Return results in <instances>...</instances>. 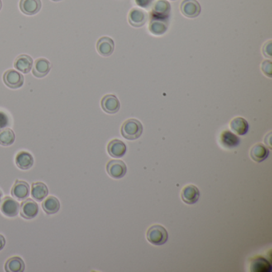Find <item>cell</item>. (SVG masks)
Segmentation results:
<instances>
[{
	"instance_id": "6da1fadb",
	"label": "cell",
	"mask_w": 272,
	"mask_h": 272,
	"mask_svg": "<svg viewBox=\"0 0 272 272\" xmlns=\"http://www.w3.org/2000/svg\"><path fill=\"white\" fill-rule=\"evenodd\" d=\"M143 133V125L137 119H128L122 124L121 134L124 138L134 140L138 139Z\"/></svg>"
},
{
	"instance_id": "7a4b0ae2",
	"label": "cell",
	"mask_w": 272,
	"mask_h": 272,
	"mask_svg": "<svg viewBox=\"0 0 272 272\" xmlns=\"http://www.w3.org/2000/svg\"><path fill=\"white\" fill-rule=\"evenodd\" d=\"M146 238L150 244L160 246L167 242L169 234L165 227L160 225H155L148 229Z\"/></svg>"
},
{
	"instance_id": "3957f363",
	"label": "cell",
	"mask_w": 272,
	"mask_h": 272,
	"mask_svg": "<svg viewBox=\"0 0 272 272\" xmlns=\"http://www.w3.org/2000/svg\"><path fill=\"white\" fill-rule=\"evenodd\" d=\"M171 12V5L166 0L156 1L151 11V19L158 20H169Z\"/></svg>"
},
{
	"instance_id": "277c9868",
	"label": "cell",
	"mask_w": 272,
	"mask_h": 272,
	"mask_svg": "<svg viewBox=\"0 0 272 272\" xmlns=\"http://www.w3.org/2000/svg\"><path fill=\"white\" fill-rule=\"evenodd\" d=\"M20 204L15 199L6 197L0 203V211L7 217H15L20 212Z\"/></svg>"
},
{
	"instance_id": "5b68a950",
	"label": "cell",
	"mask_w": 272,
	"mask_h": 272,
	"mask_svg": "<svg viewBox=\"0 0 272 272\" xmlns=\"http://www.w3.org/2000/svg\"><path fill=\"white\" fill-rule=\"evenodd\" d=\"M2 80L4 84L9 88L19 89L23 87L24 82V77L21 73L15 69H8L5 72L2 76Z\"/></svg>"
},
{
	"instance_id": "8992f818",
	"label": "cell",
	"mask_w": 272,
	"mask_h": 272,
	"mask_svg": "<svg viewBox=\"0 0 272 272\" xmlns=\"http://www.w3.org/2000/svg\"><path fill=\"white\" fill-rule=\"evenodd\" d=\"M106 171L113 179H121L126 174L127 167L121 160H111L106 164Z\"/></svg>"
},
{
	"instance_id": "52a82bcc",
	"label": "cell",
	"mask_w": 272,
	"mask_h": 272,
	"mask_svg": "<svg viewBox=\"0 0 272 272\" xmlns=\"http://www.w3.org/2000/svg\"><path fill=\"white\" fill-rule=\"evenodd\" d=\"M180 9L182 15L189 19L198 17L201 11V4L197 0H183Z\"/></svg>"
},
{
	"instance_id": "ba28073f",
	"label": "cell",
	"mask_w": 272,
	"mask_h": 272,
	"mask_svg": "<svg viewBox=\"0 0 272 272\" xmlns=\"http://www.w3.org/2000/svg\"><path fill=\"white\" fill-rule=\"evenodd\" d=\"M149 15L146 11L140 8H133L129 13V23L134 27H141L147 23Z\"/></svg>"
},
{
	"instance_id": "9c48e42d",
	"label": "cell",
	"mask_w": 272,
	"mask_h": 272,
	"mask_svg": "<svg viewBox=\"0 0 272 272\" xmlns=\"http://www.w3.org/2000/svg\"><path fill=\"white\" fill-rule=\"evenodd\" d=\"M20 215L23 218L31 220L38 216L39 205L32 199H26L20 204Z\"/></svg>"
},
{
	"instance_id": "30bf717a",
	"label": "cell",
	"mask_w": 272,
	"mask_h": 272,
	"mask_svg": "<svg viewBox=\"0 0 272 272\" xmlns=\"http://www.w3.org/2000/svg\"><path fill=\"white\" fill-rule=\"evenodd\" d=\"M102 110L109 114H114L118 112L121 107L118 98L113 94H107L102 97L101 101Z\"/></svg>"
},
{
	"instance_id": "8fae6325",
	"label": "cell",
	"mask_w": 272,
	"mask_h": 272,
	"mask_svg": "<svg viewBox=\"0 0 272 272\" xmlns=\"http://www.w3.org/2000/svg\"><path fill=\"white\" fill-rule=\"evenodd\" d=\"M11 192L14 198L17 199L18 201H23L28 198L30 195V185L26 181L17 180L11 188Z\"/></svg>"
},
{
	"instance_id": "7c38bea8",
	"label": "cell",
	"mask_w": 272,
	"mask_h": 272,
	"mask_svg": "<svg viewBox=\"0 0 272 272\" xmlns=\"http://www.w3.org/2000/svg\"><path fill=\"white\" fill-rule=\"evenodd\" d=\"M51 69V64L47 59H38L35 60L32 67L33 75L38 78H43L47 75Z\"/></svg>"
},
{
	"instance_id": "4fadbf2b",
	"label": "cell",
	"mask_w": 272,
	"mask_h": 272,
	"mask_svg": "<svg viewBox=\"0 0 272 272\" xmlns=\"http://www.w3.org/2000/svg\"><path fill=\"white\" fill-rule=\"evenodd\" d=\"M96 48L100 55L103 57L111 56L114 50V42L111 38L104 36L98 39Z\"/></svg>"
},
{
	"instance_id": "5bb4252c",
	"label": "cell",
	"mask_w": 272,
	"mask_h": 272,
	"mask_svg": "<svg viewBox=\"0 0 272 272\" xmlns=\"http://www.w3.org/2000/svg\"><path fill=\"white\" fill-rule=\"evenodd\" d=\"M20 8L24 15H36L41 10V0H20Z\"/></svg>"
},
{
	"instance_id": "9a60e30c",
	"label": "cell",
	"mask_w": 272,
	"mask_h": 272,
	"mask_svg": "<svg viewBox=\"0 0 272 272\" xmlns=\"http://www.w3.org/2000/svg\"><path fill=\"white\" fill-rule=\"evenodd\" d=\"M200 198V191L193 184L186 185L181 191V200L187 204H194Z\"/></svg>"
},
{
	"instance_id": "2e32d148",
	"label": "cell",
	"mask_w": 272,
	"mask_h": 272,
	"mask_svg": "<svg viewBox=\"0 0 272 272\" xmlns=\"http://www.w3.org/2000/svg\"><path fill=\"white\" fill-rule=\"evenodd\" d=\"M107 151L112 158H121L126 154L127 147L123 141L118 139H113L109 143Z\"/></svg>"
},
{
	"instance_id": "e0dca14e",
	"label": "cell",
	"mask_w": 272,
	"mask_h": 272,
	"mask_svg": "<svg viewBox=\"0 0 272 272\" xmlns=\"http://www.w3.org/2000/svg\"><path fill=\"white\" fill-rule=\"evenodd\" d=\"M14 67L23 74H28L33 67V59L27 54H21L15 59Z\"/></svg>"
},
{
	"instance_id": "ac0fdd59",
	"label": "cell",
	"mask_w": 272,
	"mask_h": 272,
	"mask_svg": "<svg viewBox=\"0 0 272 272\" xmlns=\"http://www.w3.org/2000/svg\"><path fill=\"white\" fill-rule=\"evenodd\" d=\"M15 164L19 169L28 170L34 164V158L28 152H20L15 157Z\"/></svg>"
},
{
	"instance_id": "d6986e66",
	"label": "cell",
	"mask_w": 272,
	"mask_h": 272,
	"mask_svg": "<svg viewBox=\"0 0 272 272\" xmlns=\"http://www.w3.org/2000/svg\"><path fill=\"white\" fill-rule=\"evenodd\" d=\"M269 156V149L261 143L255 144L250 151V157L253 160L260 163L265 160Z\"/></svg>"
},
{
	"instance_id": "ffe728a7",
	"label": "cell",
	"mask_w": 272,
	"mask_h": 272,
	"mask_svg": "<svg viewBox=\"0 0 272 272\" xmlns=\"http://www.w3.org/2000/svg\"><path fill=\"white\" fill-rule=\"evenodd\" d=\"M221 143L224 147L233 149L240 145V139L231 131L225 130L221 135Z\"/></svg>"
},
{
	"instance_id": "44dd1931",
	"label": "cell",
	"mask_w": 272,
	"mask_h": 272,
	"mask_svg": "<svg viewBox=\"0 0 272 272\" xmlns=\"http://www.w3.org/2000/svg\"><path fill=\"white\" fill-rule=\"evenodd\" d=\"M168 29V21L167 20L151 19L149 25V30L154 35H162L166 32Z\"/></svg>"
},
{
	"instance_id": "7402d4cb",
	"label": "cell",
	"mask_w": 272,
	"mask_h": 272,
	"mask_svg": "<svg viewBox=\"0 0 272 272\" xmlns=\"http://www.w3.org/2000/svg\"><path fill=\"white\" fill-rule=\"evenodd\" d=\"M48 193L49 191L47 186L43 182H35L31 186V197L35 199V201H44V199L47 197Z\"/></svg>"
},
{
	"instance_id": "603a6c76",
	"label": "cell",
	"mask_w": 272,
	"mask_h": 272,
	"mask_svg": "<svg viewBox=\"0 0 272 272\" xmlns=\"http://www.w3.org/2000/svg\"><path fill=\"white\" fill-rule=\"evenodd\" d=\"M230 127L235 134L240 136H244L249 132V122L243 117H238L234 118L230 123Z\"/></svg>"
},
{
	"instance_id": "cb8c5ba5",
	"label": "cell",
	"mask_w": 272,
	"mask_h": 272,
	"mask_svg": "<svg viewBox=\"0 0 272 272\" xmlns=\"http://www.w3.org/2000/svg\"><path fill=\"white\" fill-rule=\"evenodd\" d=\"M4 268L7 272H23L25 270V263L19 256H14L7 259Z\"/></svg>"
},
{
	"instance_id": "d4e9b609",
	"label": "cell",
	"mask_w": 272,
	"mask_h": 272,
	"mask_svg": "<svg viewBox=\"0 0 272 272\" xmlns=\"http://www.w3.org/2000/svg\"><path fill=\"white\" fill-rule=\"evenodd\" d=\"M42 207L44 212L47 215L57 213L60 209V202L55 197H49L45 198L42 204Z\"/></svg>"
},
{
	"instance_id": "484cf974",
	"label": "cell",
	"mask_w": 272,
	"mask_h": 272,
	"mask_svg": "<svg viewBox=\"0 0 272 272\" xmlns=\"http://www.w3.org/2000/svg\"><path fill=\"white\" fill-rule=\"evenodd\" d=\"M15 140V134L13 130L5 128L0 131V145L2 146H10L13 145Z\"/></svg>"
},
{
	"instance_id": "4316f807",
	"label": "cell",
	"mask_w": 272,
	"mask_h": 272,
	"mask_svg": "<svg viewBox=\"0 0 272 272\" xmlns=\"http://www.w3.org/2000/svg\"><path fill=\"white\" fill-rule=\"evenodd\" d=\"M250 268L251 272H270L271 264L264 258L259 257L252 262Z\"/></svg>"
},
{
	"instance_id": "83f0119b",
	"label": "cell",
	"mask_w": 272,
	"mask_h": 272,
	"mask_svg": "<svg viewBox=\"0 0 272 272\" xmlns=\"http://www.w3.org/2000/svg\"><path fill=\"white\" fill-rule=\"evenodd\" d=\"M262 71L268 76V78H272V63L271 60H265L262 63Z\"/></svg>"
},
{
	"instance_id": "f1b7e54d",
	"label": "cell",
	"mask_w": 272,
	"mask_h": 272,
	"mask_svg": "<svg viewBox=\"0 0 272 272\" xmlns=\"http://www.w3.org/2000/svg\"><path fill=\"white\" fill-rule=\"evenodd\" d=\"M272 40L267 42L263 46V54L268 59H272Z\"/></svg>"
},
{
	"instance_id": "f546056e",
	"label": "cell",
	"mask_w": 272,
	"mask_h": 272,
	"mask_svg": "<svg viewBox=\"0 0 272 272\" xmlns=\"http://www.w3.org/2000/svg\"><path fill=\"white\" fill-rule=\"evenodd\" d=\"M9 125V118L3 112H0V131Z\"/></svg>"
},
{
	"instance_id": "4dcf8cb0",
	"label": "cell",
	"mask_w": 272,
	"mask_h": 272,
	"mask_svg": "<svg viewBox=\"0 0 272 272\" xmlns=\"http://www.w3.org/2000/svg\"><path fill=\"white\" fill-rule=\"evenodd\" d=\"M136 4L143 8H149L154 3V0H135Z\"/></svg>"
},
{
	"instance_id": "1f68e13d",
	"label": "cell",
	"mask_w": 272,
	"mask_h": 272,
	"mask_svg": "<svg viewBox=\"0 0 272 272\" xmlns=\"http://www.w3.org/2000/svg\"><path fill=\"white\" fill-rule=\"evenodd\" d=\"M5 245H6V240H5L4 236L0 234V250L4 249Z\"/></svg>"
},
{
	"instance_id": "d6a6232c",
	"label": "cell",
	"mask_w": 272,
	"mask_h": 272,
	"mask_svg": "<svg viewBox=\"0 0 272 272\" xmlns=\"http://www.w3.org/2000/svg\"><path fill=\"white\" fill-rule=\"evenodd\" d=\"M2 191L0 190V203H1V201H2Z\"/></svg>"
},
{
	"instance_id": "836d02e7",
	"label": "cell",
	"mask_w": 272,
	"mask_h": 272,
	"mask_svg": "<svg viewBox=\"0 0 272 272\" xmlns=\"http://www.w3.org/2000/svg\"><path fill=\"white\" fill-rule=\"evenodd\" d=\"M2 0H0V11H1V9H2Z\"/></svg>"
},
{
	"instance_id": "e575fe53",
	"label": "cell",
	"mask_w": 272,
	"mask_h": 272,
	"mask_svg": "<svg viewBox=\"0 0 272 272\" xmlns=\"http://www.w3.org/2000/svg\"><path fill=\"white\" fill-rule=\"evenodd\" d=\"M52 1H54V2H59V1H62V0H52Z\"/></svg>"
},
{
	"instance_id": "d590c367",
	"label": "cell",
	"mask_w": 272,
	"mask_h": 272,
	"mask_svg": "<svg viewBox=\"0 0 272 272\" xmlns=\"http://www.w3.org/2000/svg\"><path fill=\"white\" fill-rule=\"evenodd\" d=\"M171 1H175V0H171Z\"/></svg>"
}]
</instances>
